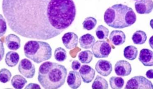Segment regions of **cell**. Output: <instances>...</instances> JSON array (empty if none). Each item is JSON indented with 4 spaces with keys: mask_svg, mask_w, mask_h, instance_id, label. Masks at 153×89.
Segmentation results:
<instances>
[{
    "mask_svg": "<svg viewBox=\"0 0 153 89\" xmlns=\"http://www.w3.org/2000/svg\"><path fill=\"white\" fill-rule=\"evenodd\" d=\"M109 39L114 45H121L126 41V35L123 31L114 30L111 32Z\"/></svg>",
    "mask_w": 153,
    "mask_h": 89,
    "instance_id": "16",
    "label": "cell"
},
{
    "mask_svg": "<svg viewBox=\"0 0 153 89\" xmlns=\"http://www.w3.org/2000/svg\"><path fill=\"white\" fill-rule=\"evenodd\" d=\"M78 59L82 64H89L93 59V53L89 50L82 51L78 55Z\"/></svg>",
    "mask_w": 153,
    "mask_h": 89,
    "instance_id": "24",
    "label": "cell"
},
{
    "mask_svg": "<svg viewBox=\"0 0 153 89\" xmlns=\"http://www.w3.org/2000/svg\"><path fill=\"white\" fill-rule=\"evenodd\" d=\"M55 59L59 62H63L66 59L67 57V51L62 47L57 48L54 53Z\"/></svg>",
    "mask_w": 153,
    "mask_h": 89,
    "instance_id": "27",
    "label": "cell"
},
{
    "mask_svg": "<svg viewBox=\"0 0 153 89\" xmlns=\"http://www.w3.org/2000/svg\"><path fill=\"white\" fill-rule=\"evenodd\" d=\"M5 43L7 48L13 51H17L21 46V39L15 34H11L6 36Z\"/></svg>",
    "mask_w": 153,
    "mask_h": 89,
    "instance_id": "14",
    "label": "cell"
},
{
    "mask_svg": "<svg viewBox=\"0 0 153 89\" xmlns=\"http://www.w3.org/2000/svg\"><path fill=\"white\" fill-rule=\"evenodd\" d=\"M92 53L97 58L108 57L111 51L110 44L105 41H97L91 47Z\"/></svg>",
    "mask_w": 153,
    "mask_h": 89,
    "instance_id": "6",
    "label": "cell"
},
{
    "mask_svg": "<svg viewBox=\"0 0 153 89\" xmlns=\"http://www.w3.org/2000/svg\"><path fill=\"white\" fill-rule=\"evenodd\" d=\"M95 69L98 73L104 77H107L112 71V65L111 62L107 60H99L95 65Z\"/></svg>",
    "mask_w": 153,
    "mask_h": 89,
    "instance_id": "10",
    "label": "cell"
},
{
    "mask_svg": "<svg viewBox=\"0 0 153 89\" xmlns=\"http://www.w3.org/2000/svg\"><path fill=\"white\" fill-rule=\"evenodd\" d=\"M4 54H5V49H4V43L1 39H0V62L4 58Z\"/></svg>",
    "mask_w": 153,
    "mask_h": 89,
    "instance_id": "31",
    "label": "cell"
},
{
    "mask_svg": "<svg viewBox=\"0 0 153 89\" xmlns=\"http://www.w3.org/2000/svg\"><path fill=\"white\" fill-rule=\"evenodd\" d=\"M35 65L27 59L20 61L18 66V70L22 75L27 78H32L35 73Z\"/></svg>",
    "mask_w": 153,
    "mask_h": 89,
    "instance_id": "7",
    "label": "cell"
},
{
    "mask_svg": "<svg viewBox=\"0 0 153 89\" xmlns=\"http://www.w3.org/2000/svg\"><path fill=\"white\" fill-rule=\"evenodd\" d=\"M79 74L85 83H89L93 80L95 75V71L93 68L89 65H82L79 69Z\"/></svg>",
    "mask_w": 153,
    "mask_h": 89,
    "instance_id": "12",
    "label": "cell"
},
{
    "mask_svg": "<svg viewBox=\"0 0 153 89\" xmlns=\"http://www.w3.org/2000/svg\"><path fill=\"white\" fill-rule=\"evenodd\" d=\"M139 60L145 66L153 65V52L149 49H143L140 51Z\"/></svg>",
    "mask_w": 153,
    "mask_h": 89,
    "instance_id": "13",
    "label": "cell"
},
{
    "mask_svg": "<svg viewBox=\"0 0 153 89\" xmlns=\"http://www.w3.org/2000/svg\"><path fill=\"white\" fill-rule=\"evenodd\" d=\"M12 77V74L9 70L2 68L0 70V82L5 83L9 82Z\"/></svg>",
    "mask_w": 153,
    "mask_h": 89,
    "instance_id": "28",
    "label": "cell"
},
{
    "mask_svg": "<svg viewBox=\"0 0 153 89\" xmlns=\"http://www.w3.org/2000/svg\"><path fill=\"white\" fill-rule=\"evenodd\" d=\"M20 56L17 52L10 51L6 53L5 58V62L6 65L10 67L16 66L19 62Z\"/></svg>",
    "mask_w": 153,
    "mask_h": 89,
    "instance_id": "18",
    "label": "cell"
},
{
    "mask_svg": "<svg viewBox=\"0 0 153 89\" xmlns=\"http://www.w3.org/2000/svg\"><path fill=\"white\" fill-rule=\"evenodd\" d=\"M2 10L13 32L44 40L60 35L76 14L73 0H3Z\"/></svg>",
    "mask_w": 153,
    "mask_h": 89,
    "instance_id": "1",
    "label": "cell"
},
{
    "mask_svg": "<svg viewBox=\"0 0 153 89\" xmlns=\"http://www.w3.org/2000/svg\"><path fill=\"white\" fill-rule=\"evenodd\" d=\"M134 1H137V0H134Z\"/></svg>",
    "mask_w": 153,
    "mask_h": 89,
    "instance_id": "34",
    "label": "cell"
},
{
    "mask_svg": "<svg viewBox=\"0 0 153 89\" xmlns=\"http://www.w3.org/2000/svg\"><path fill=\"white\" fill-rule=\"evenodd\" d=\"M137 12L140 14H148L153 9L152 0H140L134 4Z\"/></svg>",
    "mask_w": 153,
    "mask_h": 89,
    "instance_id": "9",
    "label": "cell"
},
{
    "mask_svg": "<svg viewBox=\"0 0 153 89\" xmlns=\"http://www.w3.org/2000/svg\"><path fill=\"white\" fill-rule=\"evenodd\" d=\"M27 82L25 78L20 75H16L13 77L11 80V84L15 89L23 88Z\"/></svg>",
    "mask_w": 153,
    "mask_h": 89,
    "instance_id": "21",
    "label": "cell"
},
{
    "mask_svg": "<svg viewBox=\"0 0 153 89\" xmlns=\"http://www.w3.org/2000/svg\"><path fill=\"white\" fill-rule=\"evenodd\" d=\"M114 70L117 76H127L131 73L132 67L129 62L125 60H120L116 62Z\"/></svg>",
    "mask_w": 153,
    "mask_h": 89,
    "instance_id": "8",
    "label": "cell"
},
{
    "mask_svg": "<svg viewBox=\"0 0 153 89\" xmlns=\"http://www.w3.org/2000/svg\"><path fill=\"white\" fill-rule=\"evenodd\" d=\"M125 89H153V84L151 81L143 76L132 77L127 82Z\"/></svg>",
    "mask_w": 153,
    "mask_h": 89,
    "instance_id": "5",
    "label": "cell"
},
{
    "mask_svg": "<svg viewBox=\"0 0 153 89\" xmlns=\"http://www.w3.org/2000/svg\"><path fill=\"white\" fill-rule=\"evenodd\" d=\"M67 75L64 65L46 62L40 66L38 80L45 89H58L64 84Z\"/></svg>",
    "mask_w": 153,
    "mask_h": 89,
    "instance_id": "2",
    "label": "cell"
},
{
    "mask_svg": "<svg viewBox=\"0 0 153 89\" xmlns=\"http://www.w3.org/2000/svg\"><path fill=\"white\" fill-rule=\"evenodd\" d=\"M108 85L105 79L97 75L92 85V88L94 89H107Z\"/></svg>",
    "mask_w": 153,
    "mask_h": 89,
    "instance_id": "22",
    "label": "cell"
},
{
    "mask_svg": "<svg viewBox=\"0 0 153 89\" xmlns=\"http://www.w3.org/2000/svg\"><path fill=\"white\" fill-rule=\"evenodd\" d=\"M62 40L66 49H73L76 48L78 45V37L75 33L69 32L63 35L62 37Z\"/></svg>",
    "mask_w": 153,
    "mask_h": 89,
    "instance_id": "11",
    "label": "cell"
},
{
    "mask_svg": "<svg viewBox=\"0 0 153 89\" xmlns=\"http://www.w3.org/2000/svg\"><path fill=\"white\" fill-rule=\"evenodd\" d=\"M94 36L90 34H87L82 36L79 39L81 47L84 49H89L92 47L95 42Z\"/></svg>",
    "mask_w": 153,
    "mask_h": 89,
    "instance_id": "17",
    "label": "cell"
},
{
    "mask_svg": "<svg viewBox=\"0 0 153 89\" xmlns=\"http://www.w3.org/2000/svg\"><path fill=\"white\" fill-rule=\"evenodd\" d=\"M132 39L135 44L142 45L145 43L147 40L146 33L143 31L138 30L134 33Z\"/></svg>",
    "mask_w": 153,
    "mask_h": 89,
    "instance_id": "19",
    "label": "cell"
},
{
    "mask_svg": "<svg viewBox=\"0 0 153 89\" xmlns=\"http://www.w3.org/2000/svg\"><path fill=\"white\" fill-rule=\"evenodd\" d=\"M95 32L96 35L99 39L104 40L108 37L109 31L104 26L100 25L97 27Z\"/></svg>",
    "mask_w": 153,
    "mask_h": 89,
    "instance_id": "25",
    "label": "cell"
},
{
    "mask_svg": "<svg viewBox=\"0 0 153 89\" xmlns=\"http://www.w3.org/2000/svg\"><path fill=\"white\" fill-rule=\"evenodd\" d=\"M25 89H41V88L37 84L30 83L26 86Z\"/></svg>",
    "mask_w": 153,
    "mask_h": 89,
    "instance_id": "32",
    "label": "cell"
},
{
    "mask_svg": "<svg viewBox=\"0 0 153 89\" xmlns=\"http://www.w3.org/2000/svg\"><path fill=\"white\" fill-rule=\"evenodd\" d=\"M7 29V24L5 19L1 14H0V37L4 36Z\"/></svg>",
    "mask_w": 153,
    "mask_h": 89,
    "instance_id": "29",
    "label": "cell"
},
{
    "mask_svg": "<svg viewBox=\"0 0 153 89\" xmlns=\"http://www.w3.org/2000/svg\"><path fill=\"white\" fill-rule=\"evenodd\" d=\"M104 22L110 27L123 29L135 23L136 15L131 7L117 4L109 7L104 13Z\"/></svg>",
    "mask_w": 153,
    "mask_h": 89,
    "instance_id": "3",
    "label": "cell"
},
{
    "mask_svg": "<svg viewBox=\"0 0 153 89\" xmlns=\"http://www.w3.org/2000/svg\"><path fill=\"white\" fill-rule=\"evenodd\" d=\"M109 83L112 89H120L123 86L125 81L121 77L114 76L110 78Z\"/></svg>",
    "mask_w": 153,
    "mask_h": 89,
    "instance_id": "23",
    "label": "cell"
},
{
    "mask_svg": "<svg viewBox=\"0 0 153 89\" xmlns=\"http://www.w3.org/2000/svg\"><path fill=\"white\" fill-rule=\"evenodd\" d=\"M97 24V20L92 17L86 18L83 22V27L84 29L88 31L94 29Z\"/></svg>",
    "mask_w": 153,
    "mask_h": 89,
    "instance_id": "26",
    "label": "cell"
},
{
    "mask_svg": "<svg viewBox=\"0 0 153 89\" xmlns=\"http://www.w3.org/2000/svg\"><path fill=\"white\" fill-rule=\"evenodd\" d=\"M67 82L68 85L72 89H77L81 85V78L78 72L71 71L68 75Z\"/></svg>",
    "mask_w": 153,
    "mask_h": 89,
    "instance_id": "15",
    "label": "cell"
},
{
    "mask_svg": "<svg viewBox=\"0 0 153 89\" xmlns=\"http://www.w3.org/2000/svg\"><path fill=\"white\" fill-rule=\"evenodd\" d=\"M24 51L26 57L37 64L50 59L52 56L51 47L45 42L29 41L25 44Z\"/></svg>",
    "mask_w": 153,
    "mask_h": 89,
    "instance_id": "4",
    "label": "cell"
},
{
    "mask_svg": "<svg viewBox=\"0 0 153 89\" xmlns=\"http://www.w3.org/2000/svg\"><path fill=\"white\" fill-rule=\"evenodd\" d=\"M153 70L150 69L146 72V76L147 78L149 79H153Z\"/></svg>",
    "mask_w": 153,
    "mask_h": 89,
    "instance_id": "33",
    "label": "cell"
},
{
    "mask_svg": "<svg viewBox=\"0 0 153 89\" xmlns=\"http://www.w3.org/2000/svg\"><path fill=\"white\" fill-rule=\"evenodd\" d=\"M81 67V64L80 62L77 60H74L72 62L71 67L72 69L75 71L78 70Z\"/></svg>",
    "mask_w": 153,
    "mask_h": 89,
    "instance_id": "30",
    "label": "cell"
},
{
    "mask_svg": "<svg viewBox=\"0 0 153 89\" xmlns=\"http://www.w3.org/2000/svg\"><path fill=\"white\" fill-rule=\"evenodd\" d=\"M137 55V49L134 46H127L124 50V56L125 58L130 61H133L135 59Z\"/></svg>",
    "mask_w": 153,
    "mask_h": 89,
    "instance_id": "20",
    "label": "cell"
}]
</instances>
